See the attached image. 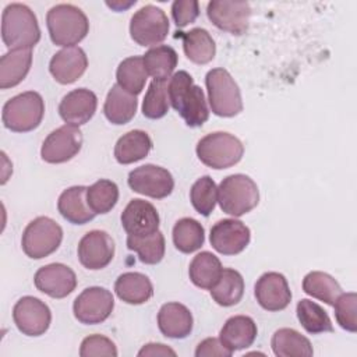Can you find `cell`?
<instances>
[{"mask_svg": "<svg viewBox=\"0 0 357 357\" xmlns=\"http://www.w3.org/2000/svg\"><path fill=\"white\" fill-rule=\"evenodd\" d=\"M121 226L130 236L145 237L159 230V213L156 208L144 199H131L121 212Z\"/></svg>", "mask_w": 357, "mask_h": 357, "instance_id": "obj_19", "label": "cell"}, {"mask_svg": "<svg viewBox=\"0 0 357 357\" xmlns=\"http://www.w3.org/2000/svg\"><path fill=\"white\" fill-rule=\"evenodd\" d=\"M192 315L180 303H166L158 312V326L162 335L170 339H184L192 331Z\"/></svg>", "mask_w": 357, "mask_h": 357, "instance_id": "obj_22", "label": "cell"}, {"mask_svg": "<svg viewBox=\"0 0 357 357\" xmlns=\"http://www.w3.org/2000/svg\"><path fill=\"white\" fill-rule=\"evenodd\" d=\"M197 156L208 167L222 170L237 165L244 153L241 141L230 132L206 134L197 144Z\"/></svg>", "mask_w": 357, "mask_h": 357, "instance_id": "obj_5", "label": "cell"}, {"mask_svg": "<svg viewBox=\"0 0 357 357\" xmlns=\"http://www.w3.org/2000/svg\"><path fill=\"white\" fill-rule=\"evenodd\" d=\"M244 294V279L241 273L231 268H223L219 280L211 289V296L216 304L231 307L240 303Z\"/></svg>", "mask_w": 357, "mask_h": 357, "instance_id": "obj_32", "label": "cell"}, {"mask_svg": "<svg viewBox=\"0 0 357 357\" xmlns=\"http://www.w3.org/2000/svg\"><path fill=\"white\" fill-rule=\"evenodd\" d=\"M144 66L153 79H167L177 66V53L172 46L159 45L149 49L144 56Z\"/></svg>", "mask_w": 357, "mask_h": 357, "instance_id": "obj_34", "label": "cell"}, {"mask_svg": "<svg viewBox=\"0 0 357 357\" xmlns=\"http://www.w3.org/2000/svg\"><path fill=\"white\" fill-rule=\"evenodd\" d=\"M50 39L57 46L71 47L79 43L89 31L85 13L74 4H56L46 14Z\"/></svg>", "mask_w": 357, "mask_h": 357, "instance_id": "obj_3", "label": "cell"}, {"mask_svg": "<svg viewBox=\"0 0 357 357\" xmlns=\"http://www.w3.org/2000/svg\"><path fill=\"white\" fill-rule=\"evenodd\" d=\"M13 319L20 332L26 336L43 335L52 322V312L46 303L42 300L24 296L13 308Z\"/></svg>", "mask_w": 357, "mask_h": 357, "instance_id": "obj_14", "label": "cell"}, {"mask_svg": "<svg viewBox=\"0 0 357 357\" xmlns=\"http://www.w3.org/2000/svg\"><path fill=\"white\" fill-rule=\"evenodd\" d=\"M183 39V50L195 64L209 63L216 53V45L211 33L204 28H192L188 32H177Z\"/></svg>", "mask_w": 357, "mask_h": 357, "instance_id": "obj_31", "label": "cell"}, {"mask_svg": "<svg viewBox=\"0 0 357 357\" xmlns=\"http://www.w3.org/2000/svg\"><path fill=\"white\" fill-rule=\"evenodd\" d=\"M138 356H176V351L162 343H148L138 351Z\"/></svg>", "mask_w": 357, "mask_h": 357, "instance_id": "obj_46", "label": "cell"}, {"mask_svg": "<svg viewBox=\"0 0 357 357\" xmlns=\"http://www.w3.org/2000/svg\"><path fill=\"white\" fill-rule=\"evenodd\" d=\"M114 291L121 301L138 305L146 303L153 296V286L146 275L126 272L116 279Z\"/></svg>", "mask_w": 357, "mask_h": 357, "instance_id": "obj_25", "label": "cell"}, {"mask_svg": "<svg viewBox=\"0 0 357 357\" xmlns=\"http://www.w3.org/2000/svg\"><path fill=\"white\" fill-rule=\"evenodd\" d=\"M218 202L225 213L236 218L243 216L258 205V185L245 174H230L218 187Z\"/></svg>", "mask_w": 357, "mask_h": 357, "instance_id": "obj_4", "label": "cell"}, {"mask_svg": "<svg viewBox=\"0 0 357 357\" xmlns=\"http://www.w3.org/2000/svg\"><path fill=\"white\" fill-rule=\"evenodd\" d=\"M169 102L184 119L188 127H201L209 117V109L201 86L194 84L192 77L181 70L173 74L167 82Z\"/></svg>", "mask_w": 357, "mask_h": 357, "instance_id": "obj_1", "label": "cell"}, {"mask_svg": "<svg viewBox=\"0 0 357 357\" xmlns=\"http://www.w3.org/2000/svg\"><path fill=\"white\" fill-rule=\"evenodd\" d=\"M77 254L84 268L91 271L103 269L114 257V241L103 230H91L79 240Z\"/></svg>", "mask_w": 357, "mask_h": 357, "instance_id": "obj_16", "label": "cell"}, {"mask_svg": "<svg viewBox=\"0 0 357 357\" xmlns=\"http://www.w3.org/2000/svg\"><path fill=\"white\" fill-rule=\"evenodd\" d=\"M205 84L213 114L219 117H234L243 112L240 88L227 70H209L205 77Z\"/></svg>", "mask_w": 357, "mask_h": 357, "instance_id": "obj_7", "label": "cell"}, {"mask_svg": "<svg viewBox=\"0 0 357 357\" xmlns=\"http://www.w3.org/2000/svg\"><path fill=\"white\" fill-rule=\"evenodd\" d=\"M63 229L47 216H38L28 223L22 233L21 245L26 257L42 259L53 254L61 244Z\"/></svg>", "mask_w": 357, "mask_h": 357, "instance_id": "obj_8", "label": "cell"}, {"mask_svg": "<svg viewBox=\"0 0 357 357\" xmlns=\"http://www.w3.org/2000/svg\"><path fill=\"white\" fill-rule=\"evenodd\" d=\"M1 38L10 49H32L40 40V28L33 11L21 3L8 4L1 15Z\"/></svg>", "mask_w": 357, "mask_h": 357, "instance_id": "obj_2", "label": "cell"}, {"mask_svg": "<svg viewBox=\"0 0 357 357\" xmlns=\"http://www.w3.org/2000/svg\"><path fill=\"white\" fill-rule=\"evenodd\" d=\"M88 67V57L78 46L59 50L49 63V71L53 78L63 85L73 84L82 77Z\"/></svg>", "mask_w": 357, "mask_h": 357, "instance_id": "obj_20", "label": "cell"}, {"mask_svg": "<svg viewBox=\"0 0 357 357\" xmlns=\"http://www.w3.org/2000/svg\"><path fill=\"white\" fill-rule=\"evenodd\" d=\"M32 49L8 50L0 59V88L8 89L18 85L29 73Z\"/></svg>", "mask_w": 357, "mask_h": 357, "instance_id": "obj_26", "label": "cell"}, {"mask_svg": "<svg viewBox=\"0 0 357 357\" xmlns=\"http://www.w3.org/2000/svg\"><path fill=\"white\" fill-rule=\"evenodd\" d=\"M206 15L220 31L240 36L248 29L251 7L247 1L213 0L206 6Z\"/></svg>", "mask_w": 357, "mask_h": 357, "instance_id": "obj_12", "label": "cell"}, {"mask_svg": "<svg viewBox=\"0 0 357 357\" xmlns=\"http://www.w3.org/2000/svg\"><path fill=\"white\" fill-rule=\"evenodd\" d=\"M36 289L52 298H64L77 287L75 272L64 264H49L39 268L33 276Z\"/></svg>", "mask_w": 357, "mask_h": 357, "instance_id": "obj_17", "label": "cell"}, {"mask_svg": "<svg viewBox=\"0 0 357 357\" xmlns=\"http://www.w3.org/2000/svg\"><path fill=\"white\" fill-rule=\"evenodd\" d=\"M335 318L340 328L354 333L357 331V294L342 293L333 304Z\"/></svg>", "mask_w": 357, "mask_h": 357, "instance_id": "obj_42", "label": "cell"}, {"mask_svg": "<svg viewBox=\"0 0 357 357\" xmlns=\"http://www.w3.org/2000/svg\"><path fill=\"white\" fill-rule=\"evenodd\" d=\"M254 294L258 304L266 311H282L291 301L287 279L279 272H266L255 283Z\"/></svg>", "mask_w": 357, "mask_h": 357, "instance_id": "obj_18", "label": "cell"}, {"mask_svg": "<svg viewBox=\"0 0 357 357\" xmlns=\"http://www.w3.org/2000/svg\"><path fill=\"white\" fill-rule=\"evenodd\" d=\"M127 181L132 191L156 199L166 198L174 188L170 172L156 165H142L131 170Z\"/></svg>", "mask_w": 357, "mask_h": 357, "instance_id": "obj_11", "label": "cell"}, {"mask_svg": "<svg viewBox=\"0 0 357 357\" xmlns=\"http://www.w3.org/2000/svg\"><path fill=\"white\" fill-rule=\"evenodd\" d=\"M86 201L96 215L107 213L119 201V187L112 180L100 178L86 188Z\"/></svg>", "mask_w": 357, "mask_h": 357, "instance_id": "obj_39", "label": "cell"}, {"mask_svg": "<svg viewBox=\"0 0 357 357\" xmlns=\"http://www.w3.org/2000/svg\"><path fill=\"white\" fill-rule=\"evenodd\" d=\"M127 248L131 251H135L142 264L155 265L163 259L166 244H165V237L162 231L158 230L156 233L145 237H135L128 234Z\"/></svg>", "mask_w": 357, "mask_h": 357, "instance_id": "obj_38", "label": "cell"}, {"mask_svg": "<svg viewBox=\"0 0 357 357\" xmlns=\"http://www.w3.org/2000/svg\"><path fill=\"white\" fill-rule=\"evenodd\" d=\"M167 79H153L145 93L142 103V114L148 119H162L169 112Z\"/></svg>", "mask_w": 357, "mask_h": 357, "instance_id": "obj_40", "label": "cell"}, {"mask_svg": "<svg viewBox=\"0 0 357 357\" xmlns=\"http://www.w3.org/2000/svg\"><path fill=\"white\" fill-rule=\"evenodd\" d=\"M43 114L45 102L40 93L26 91L4 103L1 120L4 127L14 132H28L42 123Z\"/></svg>", "mask_w": 357, "mask_h": 357, "instance_id": "obj_6", "label": "cell"}, {"mask_svg": "<svg viewBox=\"0 0 357 357\" xmlns=\"http://www.w3.org/2000/svg\"><path fill=\"white\" fill-rule=\"evenodd\" d=\"M199 15V3L197 0H176L172 4V17L178 28L192 24Z\"/></svg>", "mask_w": 357, "mask_h": 357, "instance_id": "obj_44", "label": "cell"}, {"mask_svg": "<svg viewBox=\"0 0 357 357\" xmlns=\"http://www.w3.org/2000/svg\"><path fill=\"white\" fill-rule=\"evenodd\" d=\"M257 333V324L251 317L234 315L225 322L219 339L230 351H237L250 347L254 343Z\"/></svg>", "mask_w": 357, "mask_h": 357, "instance_id": "obj_24", "label": "cell"}, {"mask_svg": "<svg viewBox=\"0 0 357 357\" xmlns=\"http://www.w3.org/2000/svg\"><path fill=\"white\" fill-rule=\"evenodd\" d=\"M222 271L220 259L209 251H202L190 262L188 276L197 287L211 290L219 280Z\"/></svg>", "mask_w": 357, "mask_h": 357, "instance_id": "obj_29", "label": "cell"}, {"mask_svg": "<svg viewBox=\"0 0 357 357\" xmlns=\"http://www.w3.org/2000/svg\"><path fill=\"white\" fill-rule=\"evenodd\" d=\"M271 346L278 357H311L314 354L311 342L291 328L278 329L272 336Z\"/></svg>", "mask_w": 357, "mask_h": 357, "instance_id": "obj_30", "label": "cell"}, {"mask_svg": "<svg viewBox=\"0 0 357 357\" xmlns=\"http://www.w3.org/2000/svg\"><path fill=\"white\" fill-rule=\"evenodd\" d=\"M231 354L233 351H230L218 337H206L195 349V357H230Z\"/></svg>", "mask_w": 357, "mask_h": 357, "instance_id": "obj_45", "label": "cell"}, {"mask_svg": "<svg viewBox=\"0 0 357 357\" xmlns=\"http://www.w3.org/2000/svg\"><path fill=\"white\" fill-rule=\"evenodd\" d=\"M117 85L132 95H138L142 92L145 82L148 79V73L144 66V60L141 56H131L124 59L116 71Z\"/></svg>", "mask_w": 357, "mask_h": 357, "instance_id": "obj_36", "label": "cell"}, {"mask_svg": "<svg viewBox=\"0 0 357 357\" xmlns=\"http://www.w3.org/2000/svg\"><path fill=\"white\" fill-rule=\"evenodd\" d=\"M152 149V139L142 130H131L121 135L114 145V158L121 165L144 159Z\"/></svg>", "mask_w": 357, "mask_h": 357, "instance_id": "obj_28", "label": "cell"}, {"mask_svg": "<svg viewBox=\"0 0 357 357\" xmlns=\"http://www.w3.org/2000/svg\"><path fill=\"white\" fill-rule=\"evenodd\" d=\"M137 96L123 89L120 85H113L106 96L103 113L106 119L116 126L127 124L137 113Z\"/></svg>", "mask_w": 357, "mask_h": 357, "instance_id": "obj_27", "label": "cell"}, {"mask_svg": "<svg viewBox=\"0 0 357 357\" xmlns=\"http://www.w3.org/2000/svg\"><path fill=\"white\" fill-rule=\"evenodd\" d=\"M169 33V18L153 4H146L134 13L130 21L131 39L139 46L162 43Z\"/></svg>", "mask_w": 357, "mask_h": 357, "instance_id": "obj_9", "label": "cell"}, {"mask_svg": "<svg viewBox=\"0 0 357 357\" xmlns=\"http://www.w3.org/2000/svg\"><path fill=\"white\" fill-rule=\"evenodd\" d=\"M190 201L199 215L209 216L212 213L218 201V187L212 177L202 176L192 184Z\"/></svg>", "mask_w": 357, "mask_h": 357, "instance_id": "obj_41", "label": "cell"}, {"mask_svg": "<svg viewBox=\"0 0 357 357\" xmlns=\"http://www.w3.org/2000/svg\"><path fill=\"white\" fill-rule=\"evenodd\" d=\"M205 241L204 226L192 219L183 218L173 227V244L183 254H191L199 250Z\"/></svg>", "mask_w": 357, "mask_h": 357, "instance_id": "obj_35", "label": "cell"}, {"mask_svg": "<svg viewBox=\"0 0 357 357\" xmlns=\"http://www.w3.org/2000/svg\"><path fill=\"white\" fill-rule=\"evenodd\" d=\"M250 229L237 219L218 220L209 234V241L213 250L223 255H236L245 250L250 244Z\"/></svg>", "mask_w": 357, "mask_h": 357, "instance_id": "obj_15", "label": "cell"}, {"mask_svg": "<svg viewBox=\"0 0 357 357\" xmlns=\"http://www.w3.org/2000/svg\"><path fill=\"white\" fill-rule=\"evenodd\" d=\"M86 188L88 187L84 185H74L64 190L59 197L57 209L60 215L73 225H85L96 216L88 205Z\"/></svg>", "mask_w": 357, "mask_h": 357, "instance_id": "obj_23", "label": "cell"}, {"mask_svg": "<svg viewBox=\"0 0 357 357\" xmlns=\"http://www.w3.org/2000/svg\"><path fill=\"white\" fill-rule=\"evenodd\" d=\"M303 290L308 296L333 305L337 297L342 294V287L337 280L329 273L321 271H312L303 279Z\"/></svg>", "mask_w": 357, "mask_h": 357, "instance_id": "obj_33", "label": "cell"}, {"mask_svg": "<svg viewBox=\"0 0 357 357\" xmlns=\"http://www.w3.org/2000/svg\"><path fill=\"white\" fill-rule=\"evenodd\" d=\"M114 308L113 294L99 286L82 290L73 304L74 317L85 325H96L106 321Z\"/></svg>", "mask_w": 357, "mask_h": 357, "instance_id": "obj_10", "label": "cell"}, {"mask_svg": "<svg viewBox=\"0 0 357 357\" xmlns=\"http://www.w3.org/2000/svg\"><path fill=\"white\" fill-rule=\"evenodd\" d=\"M96 106V95L86 88H78L63 96L59 105V114L67 124L78 127L93 117Z\"/></svg>", "mask_w": 357, "mask_h": 357, "instance_id": "obj_21", "label": "cell"}, {"mask_svg": "<svg viewBox=\"0 0 357 357\" xmlns=\"http://www.w3.org/2000/svg\"><path fill=\"white\" fill-rule=\"evenodd\" d=\"M297 318L301 326L311 335L333 332L332 321L328 312L315 301L303 298L297 303Z\"/></svg>", "mask_w": 357, "mask_h": 357, "instance_id": "obj_37", "label": "cell"}, {"mask_svg": "<svg viewBox=\"0 0 357 357\" xmlns=\"http://www.w3.org/2000/svg\"><path fill=\"white\" fill-rule=\"evenodd\" d=\"M82 146V132L77 126L64 124L53 130L43 141L40 156L47 163H64L73 159Z\"/></svg>", "mask_w": 357, "mask_h": 357, "instance_id": "obj_13", "label": "cell"}, {"mask_svg": "<svg viewBox=\"0 0 357 357\" xmlns=\"http://www.w3.org/2000/svg\"><path fill=\"white\" fill-rule=\"evenodd\" d=\"M117 347L116 344L106 336L103 335H91L86 336L79 347V356L81 357H99V356H106V357H116Z\"/></svg>", "mask_w": 357, "mask_h": 357, "instance_id": "obj_43", "label": "cell"}]
</instances>
